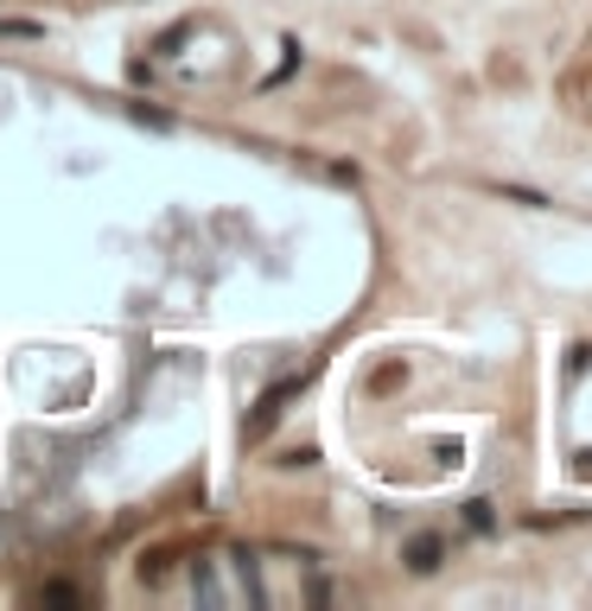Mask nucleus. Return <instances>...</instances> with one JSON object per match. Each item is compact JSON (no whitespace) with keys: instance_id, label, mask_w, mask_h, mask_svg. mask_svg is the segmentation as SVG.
<instances>
[{"instance_id":"1","label":"nucleus","mask_w":592,"mask_h":611,"mask_svg":"<svg viewBox=\"0 0 592 611\" xmlns=\"http://www.w3.org/2000/svg\"><path fill=\"white\" fill-rule=\"evenodd\" d=\"M293 395H300V376H293V382H281L274 395H261V407H256V421H249V433H261L268 421H281V407L293 402Z\"/></svg>"},{"instance_id":"2","label":"nucleus","mask_w":592,"mask_h":611,"mask_svg":"<svg viewBox=\"0 0 592 611\" xmlns=\"http://www.w3.org/2000/svg\"><path fill=\"white\" fill-rule=\"evenodd\" d=\"M439 555H446V548H439V535H414V541H408V567H414V573H434Z\"/></svg>"},{"instance_id":"3","label":"nucleus","mask_w":592,"mask_h":611,"mask_svg":"<svg viewBox=\"0 0 592 611\" xmlns=\"http://www.w3.org/2000/svg\"><path fill=\"white\" fill-rule=\"evenodd\" d=\"M0 39H39V25L32 20H0Z\"/></svg>"}]
</instances>
